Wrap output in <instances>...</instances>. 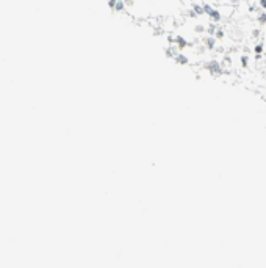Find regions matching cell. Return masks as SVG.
Masks as SVG:
<instances>
[{
	"mask_svg": "<svg viewBox=\"0 0 266 268\" xmlns=\"http://www.w3.org/2000/svg\"><path fill=\"white\" fill-rule=\"evenodd\" d=\"M204 69L208 72L210 76H213V77H219V76L224 74V67H222L221 61L219 60H214V58L205 61L204 63Z\"/></svg>",
	"mask_w": 266,
	"mask_h": 268,
	"instance_id": "cell-1",
	"label": "cell"
},
{
	"mask_svg": "<svg viewBox=\"0 0 266 268\" xmlns=\"http://www.w3.org/2000/svg\"><path fill=\"white\" fill-rule=\"evenodd\" d=\"M204 10H205V16L208 17L210 22H214V24H219L224 17L219 11V8H214L211 3H204Z\"/></svg>",
	"mask_w": 266,
	"mask_h": 268,
	"instance_id": "cell-2",
	"label": "cell"
},
{
	"mask_svg": "<svg viewBox=\"0 0 266 268\" xmlns=\"http://www.w3.org/2000/svg\"><path fill=\"white\" fill-rule=\"evenodd\" d=\"M174 61H175V64H179V66H186V64H189L191 60H189V57H188L186 54H183V50H180V52L175 54Z\"/></svg>",
	"mask_w": 266,
	"mask_h": 268,
	"instance_id": "cell-3",
	"label": "cell"
},
{
	"mask_svg": "<svg viewBox=\"0 0 266 268\" xmlns=\"http://www.w3.org/2000/svg\"><path fill=\"white\" fill-rule=\"evenodd\" d=\"M263 54H264V42H257V44L254 45L255 60H261V58H263Z\"/></svg>",
	"mask_w": 266,
	"mask_h": 268,
	"instance_id": "cell-4",
	"label": "cell"
},
{
	"mask_svg": "<svg viewBox=\"0 0 266 268\" xmlns=\"http://www.w3.org/2000/svg\"><path fill=\"white\" fill-rule=\"evenodd\" d=\"M191 8L194 10L196 13H197V16L199 17H202V16H205V10H204V3H199V2H192L191 3Z\"/></svg>",
	"mask_w": 266,
	"mask_h": 268,
	"instance_id": "cell-5",
	"label": "cell"
},
{
	"mask_svg": "<svg viewBox=\"0 0 266 268\" xmlns=\"http://www.w3.org/2000/svg\"><path fill=\"white\" fill-rule=\"evenodd\" d=\"M255 20H257V24H258L260 27L266 25V11H264V10L258 11V13H257V16H255Z\"/></svg>",
	"mask_w": 266,
	"mask_h": 268,
	"instance_id": "cell-6",
	"label": "cell"
},
{
	"mask_svg": "<svg viewBox=\"0 0 266 268\" xmlns=\"http://www.w3.org/2000/svg\"><path fill=\"white\" fill-rule=\"evenodd\" d=\"M125 8H127L125 0H117V2H116V6H114V13H124Z\"/></svg>",
	"mask_w": 266,
	"mask_h": 268,
	"instance_id": "cell-7",
	"label": "cell"
},
{
	"mask_svg": "<svg viewBox=\"0 0 266 268\" xmlns=\"http://www.w3.org/2000/svg\"><path fill=\"white\" fill-rule=\"evenodd\" d=\"M249 61H251V58H249V55H239V67H243V69H247L249 67Z\"/></svg>",
	"mask_w": 266,
	"mask_h": 268,
	"instance_id": "cell-8",
	"label": "cell"
},
{
	"mask_svg": "<svg viewBox=\"0 0 266 268\" xmlns=\"http://www.w3.org/2000/svg\"><path fill=\"white\" fill-rule=\"evenodd\" d=\"M194 33H196V35H204V33H207V27H205V25H201V24H199V25L194 27Z\"/></svg>",
	"mask_w": 266,
	"mask_h": 268,
	"instance_id": "cell-9",
	"label": "cell"
},
{
	"mask_svg": "<svg viewBox=\"0 0 266 268\" xmlns=\"http://www.w3.org/2000/svg\"><path fill=\"white\" fill-rule=\"evenodd\" d=\"M260 35H261V30L260 28H252V32H251V38L252 39H258Z\"/></svg>",
	"mask_w": 266,
	"mask_h": 268,
	"instance_id": "cell-10",
	"label": "cell"
},
{
	"mask_svg": "<svg viewBox=\"0 0 266 268\" xmlns=\"http://www.w3.org/2000/svg\"><path fill=\"white\" fill-rule=\"evenodd\" d=\"M258 6H260V10H264L266 11V0H258Z\"/></svg>",
	"mask_w": 266,
	"mask_h": 268,
	"instance_id": "cell-11",
	"label": "cell"
}]
</instances>
